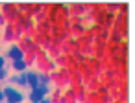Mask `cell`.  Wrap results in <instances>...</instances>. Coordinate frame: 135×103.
I'll use <instances>...</instances> for the list:
<instances>
[{
    "instance_id": "1",
    "label": "cell",
    "mask_w": 135,
    "mask_h": 103,
    "mask_svg": "<svg viewBox=\"0 0 135 103\" xmlns=\"http://www.w3.org/2000/svg\"><path fill=\"white\" fill-rule=\"evenodd\" d=\"M2 92H4V96H6V101H8V103H22V101H24V94H22L21 90L13 88V86H6Z\"/></svg>"
},
{
    "instance_id": "2",
    "label": "cell",
    "mask_w": 135,
    "mask_h": 103,
    "mask_svg": "<svg viewBox=\"0 0 135 103\" xmlns=\"http://www.w3.org/2000/svg\"><path fill=\"white\" fill-rule=\"evenodd\" d=\"M46 94H48V86H46V85H39V86L32 88L30 99H32V103H39V99L46 97Z\"/></svg>"
},
{
    "instance_id": "3",
    "label": "cell",
    "mask_w": 135,
    "mask_h": 103,
    "mask_svg": "<svg viewBox=\"0 0 135 103\" xmlns=\"http://www.w3.org/2000/svg\"><path fill=\"white\" fill-rule=\"evenodd\" d=\"M24 77H26V85H28V86H32V88L39 86V74L26 70V72H24Z\"/></svg>"
},
{
    "instance_id": "4",
    "label": "cell",
    "mask_w": 135,
    "mask_h": 103,
    "mask_svg": "<svg viewBox=\"0 0 135 103\" xmlns=\"http://www.w3.org/2000/svg\"><path fill=\"white\" fill-rule=\"evenodd\" d=\"M8 55H9L11 61H22V59H24V52H22L19 46H11V48L8 50Z\"/></svg>"
},
{
    "instance_id": "5",
    "label": "cell",
    "mask_w": 135,
    "mask_h": 103,
    "mask_svg": "<svg viewBox=\"0 0 135 103\" xmlns=\"http://www.w3.org/2000/svg\"><path fill=\"white\" fill-rule=\"evenodd\" d=\"M11 83H17V85H22V86H26V77H24V72H21L19 75L11 77Z\"/></svg>"
},
{
    "instance_id": "6",
    "label": "cell",
    "mask_w": 135,
    "mask_h": 103,
    "mask_svg": "<svg viewBox=\"0 0 135 103\" xmlns=\"http://www.w3.org/2000/svg\"><path fill=\"white\" fill-rule=\"evenodd\" d=\"M13 68H15L17 72H26V63H24V59H22V61H13Z\"/></svg>"
},
{
    "instance_id": "7",
    "label": "cell",
    "mask_w": 135,
    "mask_h": 103,
    "mask_svg": "<svg viewBox=\"0 0 135 103\" xmlns=\"http://www.w3.org/2000/svg\"><path fill=\"white\" fill-rule=\"evenodd\" d=\"M6 75H8L6 68H2V70H0V79H6Z\"/></svg>"
},
{
    "instance_id": "8",
    "label": "cell",
    "mask_w": 135,
    "mask_h": 103,
    "mask_svg": "<svg viewBox=\"0 0 135 103\" xmlns=\"http://www.w3.org/2000/svg\"><path fill=\"white\" fill-rule=\"evenodd\" d=\"M4 64H6V61H4V57H2V55H0V70L4 68Z\"/></svg>"
},
{
    "instance_id": "9",
    "label": "cell",
    "mask_w": 135,
    "mask_h": 103,
    "mask_svg": "<svg viewBox=\"0 0 135 103\" xmlns=\"http://www.w3.org/2000/svg\"><path fill=\"white\" fill-rule=\"evenodd\" d=\"M39 103H50V97L46 96V97H43V99H39Z\"/></svg>"
},
{
    "instance_id": "10",
    "label": "cell",
    "mask_w": 135,
    "mask_h": 103,
    "mask_svg": "<svg viewBox=\"0 0 135 103\" xmlns=\"http://www.w3.org/2000/svg\"><path fill=\"white\" fill-rule=\"evenodd\" d=\"M2 101H6V96H4V92H2V90H0V103H2Z\"/></svg>"
}]
</instances>
